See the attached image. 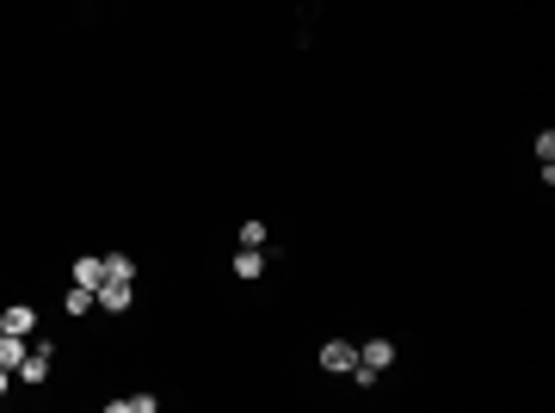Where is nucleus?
<instances>
[{"label": "nucleus", "mask_w": 555, "mask_h": 413, "mask_svg": "<svg viewBox=\"0 0 555 413\" xmlns=\"http://www.w3.org/2000/svg\"><path fill=\"white\" fill-rule=\"evenodd\" d=\"M74 284L99 290V284H106V260H99V253H81V260H74Z\"/></svg>", "instance_id": "nucleus-6"}, {"label": "nucleus", "mask_w": 555, "mask_h": 413, "mask_svg": "<svg viewBox=\"0 0 555 413\" xmlns=\"http://www.w3.org/2000/svg\"><path fill=\"white\" fill-rule=\"evenodd\" d=\"M6 389H12V370H6V364H0V395H6Z\"/></svg>", "instance_id": "nucleus-13"}, {"label": "nucleus", "mask_w": 555, "mask_h": 413, "mask_svg": "<svg viewBox=\"0 0 555 413\" xmlns=\"http://www.w3.org/2000/svg\"><path fill=\"white\" fill-rule=\"evenodd\" d=\"M25 352H31V339H25V333H0V364H6V370H19V364H25Z\"/></svg>", "instance_id": "nucleus-7"}, {"label": "nucleus", "mask_w": 555, "mask_h": 413, "mask_svg": "<svg viewBox=\"0 0 555 413\" xmlns=\"http://www.w3.org/2000/svg\"><path fill=\"white\" fill-rule=\"evenodd\" d=\"M93 302H99L106 315H124V308L137 302V277H106V284L93 290Z\"/></svg>", "instance_id": "nucleus-1"}, {"label": "nucleus", "mask_w": 555, "mask_h": 413, "mask_svg": "<svg viewBox=\"0 0 555 413\" xmlns=\"http://www.w3.org/2000/svg\"><path fill=\"white\" fill-rule=\"evenodd\" d=\"M154 408H160L154 395H118V401H112V413H154Z\"/></svg>", "instance_id": "nucleus-9"}, {"label": "nucleus", "mask_w": 555, "mask_h": 413, "mask_svg": "<svg viewBox=\"0 0 555 413\" xmlns=\"http://www.w3.org/2000/svg\"><path fill=\"white\" fill-rule=\"evenodd\" d=\"M260 272H266V253H260V247H241V253H235V277H241V284H254Z\"/></svg>", "instance_id": "nucleus-8"}, {"label": "nucleus", "mask_w": 555, "mask_h": 413, "mask_svg": "<svg viewBox=\"0 0 555 413\" xmlns=\"http://www.w3.org/2000/svg\"><path fill=\"white\" fill-rule=\"evenodd\" d=\"M87 308H93V290L74 284V290H68V315H87Z\"/></svg>", "instance_id": "nucleus-11"}, {"label": "nucleus", "mask_w": 555, "mask_h": 413, "mask_svg": "<svg viewBox=\"0 0 555 413\" xmlns=\"http://www.w3.org/2000/svg\"><path fill=\"white\" fill-rule=\"evenodd\" d=\"M358 364H364V370H377V377H383V370H389V364H395V346H389V339H364V346H358Z\"/></svg>", "instance_id": "nucleus-4"}, {"label": "nucleus", "mask_w": 555, "mask_h": 413, "mask_svg": "<svg viewBox=\"0 0 555 413\" xmlns=\"http://www.w3.org/2000/svg\"><path fill=\"white\" fill-rule=\"evenodd\" d=\"M352 364H358V346H346V339H327V346H321V370L352 377Z\"/></svg>", "instance_id": "nucleus-2"}, {"label": "nucleus", "mask_w": 555, "mask_h": 413, "mask_svg": "<svg viewBox=\"0 0 555 413\" xmlns=\"http://www.w3.org/2000/svg\"><path fill=\"white\" fill-rule=\"evenodd\" d=\"M106 277H137V260L130 253H106Z\"/></svg>", "instance_id": "nucleus-10"}, {"label": "nucleus", "mask_w": 555, "mask_h": 413, "mask_svg": "<svg viewBox=\"0 0 555 413\" xmlns=\"http://www.w3.org/2000/svg\"><path fill=\"white\" fill-rule=\"evenodd\" d=\"M12 377H19V383H31V389H37V383H43V377H50V346H31V352H25V364H19V370H12Z\"/></svg>", "instance_id": "nucleus-5"}, {"label": "nucleus", "mask_w": 555, "mask_h": 413, "mask_svg": "<svg viewBox=\"0 0 555 413\" xmlns=\"http://www.w3.org/2000/svg\"><path fill=\"white\" fill-rule=\"evenodd\" d=\"M241 247H266V222H241Z\"/></svg>", "instance_id": "nucleus-12"}, {"label": "nucleus", "mask_w": 555, "mask_h": 413, "mask_svg": "<svg viewBox=\"0 0 555 413\" xmlns=\"http://www.w3.org/2000/svg\"><path fill=\"white\" fill-rule=\"evenodd\" d=\"M0 333H25V339H31V333H37V308H31V302L0 308Z\"/></svg>", "instance_id": "nucleus-3"}]
</instances>
